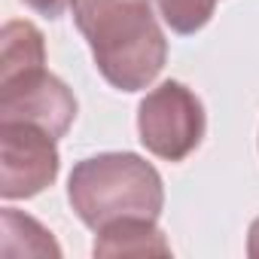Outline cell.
<instances>
[{
  "instance_id": "1",
  "label": "cell",
  "mask_w": 259,
  "mask_h": 259,
  "mask_svg": "<svg viewBox=\"0 0 259 259\" xmlns=\"http://www.w3.org/2000/svg\"><path fill=\"white\" fill-rule=\"evenodd\" d=\"M73 25L85 37L95 67L119 92L147 89L168 61V40L153 0H73Z\"/></svg>"
},
{
  "instance_id": "2",
  "label": "cell",
  "mask_w": 259,
  "mask_h": 259,
  "mask_svg": "<svg viewBox=\"0 0 259 259\" xmlns=\"http://www.w3.org/2000/svg\"><path fill=\"white\" fill-rule=\"evenodd\" d=\"M73 213L92 232L119 220H159L165 186L159 171L138 153H98L73 165L67 180Z\"/></svg>"
},
{
  "instance_id": "3",
  "label": "cell",
  "mask_w": 259,
  "mask_h": 259,
  "mask_svg": "<svg viewBox=\"0 0 259 259\" xmlns=\"http://www.w3.org/2000/svg\"><path fill=\"white\" fill-rule=\"evenodd\" d=\"M204 104L192 89L168 79L147 92L138 107V135L147 153L165 162H183L204 141Z\"/></svg>"
},
{
  "instance_id": "4",
  "label": "cell",
  "mask_w": 259,
  "mask_h": 259,
  "mask_svg": "<svg viewBox=\"0 0 259 259\" xmlns=\"http://www.w3.org/2000/svg\"><path fill=\"white\" fill-rule=\"evenodd\" d=\"M76 119L73 92L43 64L0 67V122H28L55 141Z\"/></svg>"
},
{
  "instance_id": "5",
  "label": "cell",
  "mask_w": 259,
  "mask_h": 259,
  "mask_svg": "<svg viewBox=\"0 0 259 259\" xmlns=\"http://www.w3.org/2000/svg\"><path fill=\"white\" fill-rule=\"evenodd\" d=\"M61 156L55 138L28 122H0V195L34 198L55 183Z\"/></svg>"
},
{
  "instance_id": "6",
  "label": "cell",
  "mask_w": 259,
  "mask_h": 259,
  "mask_svg": "<svg viewBox=\"0 0 259 259\" xmlns=\"http://www.w3.org/2000/svg\"><path fill=\"white\" fill-rule=\"evenodd\" d=\"M95 235V256H171V244L156 220H119Z\"/></svg>"
},
{
  "instance_id": "7",
  "label": "cell",
  "mask_w": 259,
  "mask_h": 259,
  "mask_svg": "<svg viewBox=\"0 0 259 259\" xmlns=\"http://www.w3.org/2000/svg\"><path fill=\"white\" fill-rule=\"evenodd\" d=\"M4 235H22V247L16 256H61V247L55 244L52 232L43 229L37 220L19 213L16 207H4Z\"/></svg>"
},
{
  "instance_id": "8",
  "label": "cell",
  "mask_w": 259,
  "mask_h": 259,
  "mask_svg": "<svg viewBox=\"0 0 259 259\" xmlns=\"http://www.w3.org/2000/svg\"><path fill=\"white\" fill-rule=\"evenodd\" d=\"M159 7V16L165 19V25L174 31V34H195L201 31L213 10H217V0H156Z\"/></svg>"
},
{
  "instance_id": "9",
  "label": "cell",
  "mask_w": 259,
  "mask_h": 259,
  "mask_svg": "<svg viewBox=\"0 0 259 259\" xmlns=\"http://www.w3.org/2000/svg\"><path fill=\"white\" fill-rule=\"evenodd\" d=\"M70 4L73 0H25V7H31L34 13H40L46 19H61Z\"/></svg>"
},
{
  "instance_id": "10",
  "label": "cell",
  "mask_w": 259,
  "mask_h": 259,
  "mask_svg": "<svg viewBox=\"0 0 259 259\" xmlns=\"http://www.w3.org/2000/svg\"><path fill=\"white\" fill-rule=\"evenodd\" d=\"M247 256L259 259V217L250 223V232H247Z\"/></svg>"
}]
</instances>
